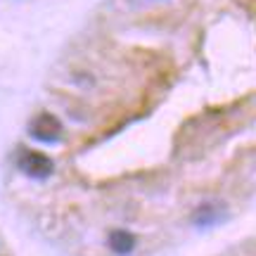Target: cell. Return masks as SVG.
I'll return each instance as SVG.
<instances>
[{
	"instance_id": "7a4b0ae2",
	"label": "cell",
	"mask_w": 256,
	"mask_h": 256,
	"mask_svg": "<svg viewBox=\"0 0 256 256\" xmlns=\"http://www.w3.org/2000/svg\"><path fill=\"white\" fill-rule=\"evenodd\" d=\"M19 168L28 176V178H36V180H43L55 171V164L52 159L43 152H36V150H24L22 156H19Z\"/></svg>"
},
{
	"instance_id": "3957f363",
	"label": "cell",
	"mask_w": 256,
	"mask_h": 256,
	"mask_svg": "<svg viewBox=\"0 0 256 256\" xmlns=\"http://www.w3.org/2000/svg\"><path fill=\"white\" fill-rule=\"evenodd\" d=\"M228 218V209L223 202H204L192 214V223L197 228H214Z\"/></svg>"
},
{
	"instance_id": "6da1fadb",
	"label": "cell",
	"mask_w": 256,
	"mask_h": 256,
	"mask_svg": "<svg viewBox=\"0 0 256 256\" xmlns=\"http://www.w3.org/2000/svg\"><path fill=\"white\" fill-rule=\"evenodd\" d=\"M28 136L40 142H57L62 138V121L50 112H40L28 124Z\"/></svg>"
},
{
	"instance_id": "277c9868",
	"label": "cell",
	"mask_w": 256,
	"mask_h": 256,
	"mask_svg": "<svg viewBox=\"0 0 256 256\" xmlns=\"http://www.w3.org/2000/svg\"><path fill=\"white\" fill-rule=\"evenodd\" d=\"M110 249L112 252H116V254H130L133 247H136V235L133 232H128V230H112L110 232Z\"/></svg>"
}]
</instances>
